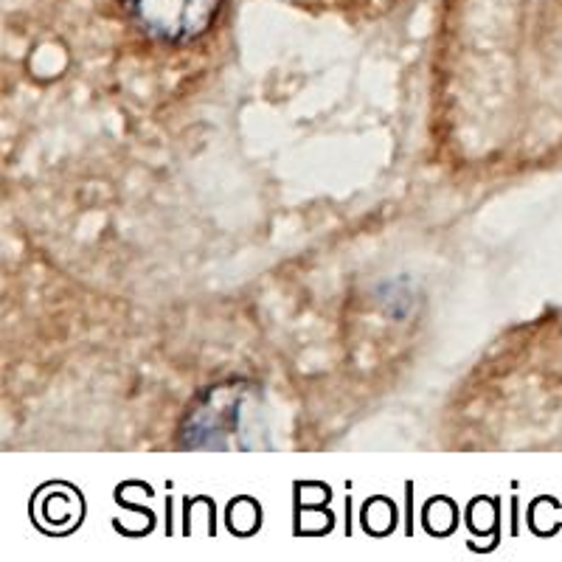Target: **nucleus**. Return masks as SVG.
<instances>
[{
    "label": "nucleus",
    "mask_w": 562,
    "mask_h": 562,
    "mask_svg": "<svg viewBox=\"0 0 562 562\" xmlns=\"http://www.w3.org/2000/svg\"><path fill=\"white\" fill-rule=\"evenodd\" d=\"M140 29L167 43H189L214 23L223 0H124Z\"/></svg>",
    "instance_id": "nucleus-2"
},
{
    "label": "nucleus",
    "mask_w": 562,
    "mask_h": 562,
    "mask_svg": "<svg viewBox=\"0 0 562 562\" xmlns=\"http://www.w3.org/2000/svg\"><path fill=\"white\" fill-rule=\"evenodd\" d=\"M245 403L248 396L243 394V383L223 385L203 396L186 419V448H234V445L248 448V436L243 430Z\"/></svg>",
    "instance_id": "nucleus-1"
}]
</instances>
